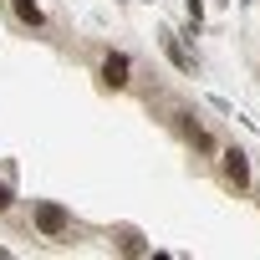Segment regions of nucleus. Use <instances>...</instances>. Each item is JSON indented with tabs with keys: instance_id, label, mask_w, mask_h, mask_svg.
Masks as SVG:
<instances>
[{
	"instance_id": "20e7f679",
	"label": "nucleus",
	"mask_w": 260,
	"mask_h": 260,
	"mask_svg": "<svg viewBox=\"0 0 260 260\" xmlns=\"http://www.w3.org/2000/svg\"><path fill=\"white\" fill-rule=\"evenodd\" d=\"M158 46H164V51H169V61H174V67H179V72H194V56H189V51H184V41H179V36H174V31H158Z\"/></svg>"
},
{
	"instance_id": "423d86ee",
	"label": "nucleus",
	"mask_w": 260,
	"mask_h": 260,
	"mask_svg": "<svg viewBox=\"0 0 260 260\" xmlns=\"http://www.w3.org/2000/svg\"><path fill=\"white\" fill-rule=\"evenodd\" d=\"M184 138H189V143H194V148H199V153H214V138H209V133H204V127H199V122H194V117H184Z\"/></svg>"
},
{
	"instance_id": "7ed1b4c3",
	"label": "nucleus",
	"mask_w": 260,
	"mask_h": 260,
	"mask_svg": "<svg viewBox=\"0 0 260 260\" xmlns=\"http://www.w3.org/2000/svg\"><path fill=\"white\" fill-rule=\"evenodd\" d=\"M219 174H224L235 189H245V184H250V158H245L240 148H224V153H219Z\"/></svg>"
},
{
	"instance_id": "f257e3e1",
	"label": "nucleus",
	"mask_w": 260,
	"mask_h": 260,
	"mask_svg": "<svg viewBox=\"0 0 260 260\" xmlns=\"http://www.w3.org/2000/svg\"><path fill=\"white\" fill-rule=\"evenodd\" d=\"M31 219H36V230L46 235V240H61L67 230H72V214L56 204V199H36V209H31Z\"/></svg>"
},
{
	"instance_id": "f03ea898",
	"label": "nucleus",
	"mask_w": 260,
	"mask_h": 260,
	"mask_svg": "<svg viewBox=\"0 0 260 260\" xmlns=\"http://www.w3.org/2000/svg\"><path fill=\"white\" fill-rule=\"evenodd\" d=\"M127 72H133V61H127L122 51H107V56H102V87H112V92H122L127 82H133V77H127Z\"/></svg>"
},
{
	"instance_id": "0eeeda50",
	"label": "nucleus",
	"mask_w": 260,
	"mask_h": 260,
	"mask_svg": "<svg viewBox=\"0 0 260 260\" xmlns=\"http://www.w3.org/2000/svg\"><path fill=\"white\" fill-rule=\"evenodd\" d=\"M11 204H16V194H11V184H6V179H0V214H6Z\"/></svg>"
},
{
	"instance_id": "39448f33",
	"label": "nucleus",
	"mask_w": 260,
	"mask_h": 260,
	"mask_svg": "<svg viewBox=\"0 0 260 260\" xmlns=\"http://www.w3.org/2000/svg\"><path fill=\"white\" fill-rule=\"evenodd\" d=\"M11 16L21 21V26H46V16H41V0H11Z\"/></svg>"
}]
</instances>
